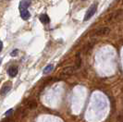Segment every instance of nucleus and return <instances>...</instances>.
Instances as JSON below:
<instances>
[{
  "label": "nucleus",
  "instance_id": "dca6fc26",
  "mask_svg": "<svg viewBox=\"0 0 123 122\" xmlns=\"http://www.w3.org/2000/svg\"><path fill=\"white\" fill-rule=\"evenodd\" d=\"M1 61H2V59H1V58H0V64H1Z\"/></svg>",
  "mask_w": 123,
  "mask_h": 122
},
{
  "label": "nucleus",
  "instance_id": "f8f14e48",
  "mask_svg": "<svg viewBox=\"0 0 123 122\" xmlns=\"http://www.w3.org/2000/svg\"><path fill=\"white\" fill-rule=\"evenodd\" d=\"M18 49H15V50H13L12 52L10 53V55H11V56H15V55H18Z\"/></svg>",
  "mask_w": 123,
  "mask_h": 122
},
{
  "label": "nucleus",
  "instance_id": "7ed1b4c3",
  "mask_svg": "<svg viewBox=\"0 0 123 122\" xmlns=\"http://www.w3.org/2000/svg\"><path fill=\"white\" fill-rule=\"evenodd\" d=\"M31 3V0H21L19 2V6H18V9L19 10H25L28 9V7L30 6Z\"/></svg>",
  "mask_w": 123,
  "mask_h": 122
},
{
  "label": "nucleus",
  "instance_id": "9d476101",
  "mask_svg": "<svg viewBox=\"0 0 123 122\" xmlns=\"http://www.w3.org/2000/svg\"><path fill=\"white\" fill-rule=\"evenodd\" d=\"M80 64H81V59H80V55L78 54L77 56H76V63H75V67L76 68H79L80 67Z\"/></svg>",
  "mask_w": 123,
  "mask_h": 122
},
{
  "label": "nucleus",
  "instance_id": "f3484780",
  "mask_svg": "<svg viewBox=\"0 0 123 122\" xmlns=\"http://www.w3.org/2000/svg\"><path fill=\"white\" fill-rule=\"evenodd\" d=\"M82 1H84V0H82Z\"/></svg>",
  "mask_w": 123,
  "mask_h": 122
},
{
  "label": "nucleus",
  "instance_id": "9b49d317",
  "mask_svg": "<svg viewBox=\"0 0 123 122\" xmlns=\"http://www.w3.org/2000/svg\"><path fill=\"white\" fill-rule=\"evenodd\" d=\"M53 68H54V66H53V65H48L47 67L43 69V73L44 74L49 73V72H51V71L53 70Z\"/></svg>",
  "mask_w": 123,
  "mask_h": 122
},
{
  "label": "nucleus",
  "instance_id": "f03ea898",
  "mask_svg": "<svg viewBox=\"0 0 123 122\" xmlns=\"http://www.w3.org/2000/svg\"><path fill=\"white\" fill-rule=\"evenodd\" d=\"M110 32V29L108 27H103V28H99L94 31V34L97 36H104L106 35Z\"/></svg>",
  "mask_w": 123,
  "mask_h": 122
},
{
  "label": "nucleus",
  "instance_id": "6e6552de",
  "mask_svg": "<svg viewBox=\"0 0 123 122\" xmlns=\"http://www.w3.org/2000/svg\"><path fill=\"white\" fill-rule=\"evenodd\" d=\"M76 67H75V66H70V67H67L64 68V73L65 74H73L75 71H76Z\"/></svg>",
  "mask_w": 123,
  "mask_h": 122
},
{
  "label": "nucleus",
  "instance_id": "2eb2a0df",
  "mask_svg": "<svg viewBox=\"0 0 123 122\" xmlns=\"http://www.w3.org/2000/svg\"><path fill=\"white\" fill-rule=\"evenodd\" d=\"M2 49H3V43H2V41H0V52L2 51Z\"/></svg>",
  "mask_w": 123,
  "mask_h": 122
},
{
  "label": "nucleus",
  "instance_id": "1a4fd4ad",
  "mask_svg": "<svg viewBox=\"0 0 123 122\" xmlns=\"http://www.w3.org/2000/svg\"><path fill=\"white\" fill-rule=\"evenodd\" d=\"M27 105H28V107H29V108L33 109V108H35V107L37 106V103H36V101L31 100V101H30V102L27 104Z\"/></svg>",
  "mask_w": 123,
  "mask_h": 122
},
{
  "label": "nucleus",
  "instance_id": "ddd939ff",
  "mask_svg": "<svg viewBox=\"0 0 123 122\" xmlns=\"http://www.w3.org/2000/svg\"><path fill=\"white\" fill-rule=\"evenodd\" d=\"M13 113V109H9L8 111H6V114H5V116H9V115H11Z\"/></svg>",
  "mask_w": 123,
  "mask_h": 122
},
{
  "label": "nucleus",
  "instance_id": "4468645a",
  "mask_svg": "<svg viewBox=\"0 0 123 122\" xmlns=\"http://www.w3.org/2000/svg\"><path fill=\"white\" fill-rule=\"evenodd\" d=\"M2 122H13V121H12V120H10L9 118H6V119H4Z\"/></svg>",
  "mask_w": 123,
  "mask_h": 122
},
{
  "label": "nucleus",
  "instance_id": "423d86ee",
  "mask_svg": "<svg viewBox=\"0 0 123 122\" xmlns=\"http://www.w3.org/2000/svg\"><path fill=\"white\" fill-rule=\"evenodd\" d=\"M39 19H40V21H42V23H44V24L49 23L50 22V18L48 17L47 14H42V15L39 17Z\"/></svg>",
  "mask_w": 123,
  "mask_h": 122
},
{
  "label": "nucleus",
  "instance_id": "f257e3e1",
  "mask_svg": "<svg viewBox=\"0 0 123 122\" xmlns=\"http://www.w3.org/2000/svg\"><path fill=\"white\" fill-rule=\"evenodd\" d=\"M96 10H97V3H94V4H92V6H90V8L87 10V12H86V14H85V16H84L83 20H84V21L89 20V19L95 14Z\"/></svg>",
  "mask_w": 123,
  "mask_h": 122
},
{
  "label": "nucleus",
  "instance_id": "39448f33",
  "mask_svg": "<svg viewBox=\"0 0 123 122\" xmlns=\"http://www.w3.org/2000/svg\"><path fill=\"white\" fill-rule=\"evenodd\" d=\"M19 12H20V17L22 19H24V20H27V19H29L30 17H31V14L29 12V10L28 9H25V10H19Z\"/></svg>",
  "mask_w": 123,
  "mask_h": 122
},
{
  "label": "nucleus",
  "instance_id": "20e7f679",
  "mask_svg": "<svg viewBox=\"0 0 123 122\" xmlns=\"http://www.w3.org/2000/svg\"><path fill=\"white\" fill-rule=\"evenodd\" d=\"M7 73L8 75L10 76V77H16L17 76V74H18V67H16V66H12V67H10L8 69H7Z\"/></svg>",
  "mask_w": 123,
  "mask_h": 122
},
{
  "label": "nucleus",
  "instance_id": "0eeeda50",
  "mask_svg": "<svg viewBox=\"0 0 123 122\" xmlns=\"http://www.w3.org/2000/svg\"><path fill=\"white\" fill-rule=\"evenodd\" d=\"M10 89H11V84H10V83L5 84V85L2 87V89H1V91H0V93H1L2 95H4V94L7 93V92H9Z\"/></svg>",
  "mask_w": 123,
  "mask_h": 122
}]
</instances>
